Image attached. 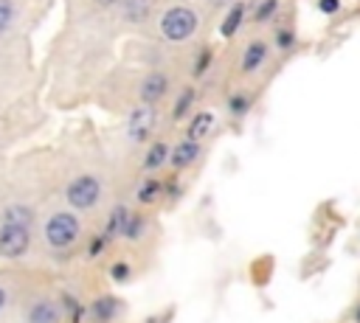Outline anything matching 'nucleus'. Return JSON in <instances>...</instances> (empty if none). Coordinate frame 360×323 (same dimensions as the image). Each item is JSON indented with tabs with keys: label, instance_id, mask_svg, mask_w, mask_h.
<instances>
[{
	"label": "nucleus",
	"instance_id": "nucleus-1",
	"mask_svg": "<svg viewBox=\"0 0 360 323\" xmlns=\"http://www.w3.org/2000/svg\"><path fill=\"white\" fill-rule=\"evenodd\" d=\"M194 28H197V14H194L191 8H186V6L169 8V11L163 14V20H160V31H163V37H166L169 42H183V39H188V37L194 34Z\"/></svg>",
	"mask_w": 360,
	"mask_h": 323
},
{
	"label": "nucleus",
	"instance_id": "nucleus-2",
	"mask_svg": "<svg viewBox=\"0 0 360 323\" xmlns=\"http://www.w3.org/2000/svg\"><path fill=\"white\" fill-rule=\"evenodd\" d=\"M45 236L53 247H70L79 236V219L73 213H53L45 225Z\"/></svg>",
	"mask_w": 360,
	"mask_h": 323
},
{
	"label": "nucleus",
	"instance_id": "nucleus-3",
	"mask_svg": "<svg viewBox=\"0 0 360 323\" xmlns=\"http://www.w3.org/2000/svg\"><path fill=\"white\" fill-rule=\"evenodd\" d=\"M101 197V185L93 174H82L68 185V202L73 208H93Z\"/></svg>",
	"mask_w": 360,
	"mask_h": 323
},
{
	"label": "nucleus",
	"instance_id": "nucleus-4",
	"mask_svg": "<svg viewBox=\"0 0 360 323\" xmlns=\"http://www.w3.org/2000/svg\"><path fill=\"white\" fill-rule=\"evenodd\" d=\"M28 250V228L22 225H3L0 228V256L17 258Z\"/></svg>",
	"mask_w": 360,
	"mask_h": 323
},
{
	"label": "nucleus",
	"instance_id": "nucleus-5",
	"mask_svg": "<svg viewBox=\"0 0 360 323\" xmlns=\"http://www.w3.org/2000/svg\"><path fill=\"white\" fill-rule=\"evenodd\" d=\"M152 126H155V110H152L149 104L135 107V112L129 115V135H132L135 140H143V138H149Z\"/></svg>",
	"mask_w": 360,
	"mask_h": 323
},
{
	"label": "nucleus",
	"instance_id": "nucleus-6",
	"mask_svg": "<svg viewBox=\"0 0 360 323\" xmlns=\"http://www.w3.org/2000/svg\"><path fill=\"white\" fill-rule=\"evenodd\" d=\"M166 87H169L166 76H163V73H152V76H146V81H143V87H141V98H143L146 104H155V101L163 98Z\"/></svg>",
	"mask_w": 360,
	"mask_h": 323
},
{
	"label": "nucleus",
	"instance_id": "nucleus-7",
	"mask_svg": "<svg viewBox=\"0 0 360 323\" xmlns=\"http://www.w3.org/2000/svg\"><path fill=\"white\" fill-rule=\"evenodd\" d=\"M197 154H200L197 140H183V143H177V146H174V152H172V163H174L177 169H186L188 163H194V160H197Z\"/></svg>",
	"mask_w": 360,
	"mask_h": 323
},
{
	"label": "nucleus",
	"instance_id": "nucleus-8",
	"mask_svg": "<svg viewBox=\"0 0 360 323\" xmlns=\"http://www.w3.org/2000/svg\"><path fill=\"white\" fill-rule=\"evenodd\" d=\"M124 17L132 20V22H143L149 17V8H152V0H124Z\"/></svg>",
	"mask_w": 360,
	"mask_h": 323
},
{
	"label": "nucleus",
	"instance_id": "nucleus-9",
	"mask_svg": "<svg viewBox=\"0 0 360 323\" xmlns=\"http://www.w3.org/2000/svg\"><path fill=\"white\" fill-rule=\"evenodd\" d=\"M264 56H267L264 42H250L248 51H245V56H242V70H256L264 62Z\"/></svg>",
	"mask_w": 360,
	"mask_h": 323
},
{
	"label": "nucleus",
	"instance_id": "nucleus-10",
	"mask_svg": "<svg viewBox=\"0 0 360 323\" xmlns=\"http://www.w3.org/2000/svg\"><path fill=\"white\" fill-rule=\"evenodd\" d=\"M211 126H214V115L211 112H197L188 124V140H200L202 135H208Z\"/></svg>",
	"mask_w": 360,
	"mask_h": 323
},
{
	"label": "nucleus",
	"instance_id": "nucleus-11",
	"mask_svg": "<svg viewBox=\"0 0 360 323\" xmlns=\"http://www.w3.org/2000/svg\"><path fill=\"white\" fill-rule=\"evenodd\" d=\"M31 219H34V213H31V208H25V205H11V208H6V213H3V225H22V228H28Z\"/></svg>",
	"mask_w": 360,
	"mask_h": 323
},
{
	"label": "nucleus",
	"instance_id": "nucleus-12",
	"mask_svg": "<svg viewBox=\"0 0 360 323\" xmlns=\"http://www.w3.org/2000/svg\"><path fill=\"white\" fill-rule=\"evenodd\" d=\"M242 17H245V6L242 3H236L228 14H225V22H222V37H233L236 34V28H239V22H242Z\"/></svg>",
	"mask_w": 360,
	"mask_h": 323
},
{
	"label": "nucleus",
	"instance_id": "nucleus-13",
	"mask_svg": "<svg viewBox=\"0 0 360 323\" xmlns=\"http://www.w3.org/2000/svg\"><path fill=\"white\" fill-rule=\"evenodd\" d=\"M127 216H129V211H127L124 205H115V208H112V213H110V219H107V239H112V236L121 233Z\"/></svg>",
	"mask_w": 360,
	"mask_h": 323
},
{
	"label": "nucleus",
	"instance_id": "nucleus-14",
	"mask_svg": "<svg viewBox=\"0 0 360 323\" xmlns=\"http://www.w3.org/2000/svg\"><path fill=\"white\" fill-rule=\"evenodd\" d=\"M28 323H56V309L51 303H37L28 315Z\"/></svg>",
	"mask_w": 360,
	"mask_h": 323
},
{
	"label": "nucleus",
	"instance_id": "nucleus-15",
	"mask_svg": "<svg viewBox=\"0 0 360 323\" xmlns=\"http://www.w3.org/2000/svg\"><path fill=\"white\" fill-rule=\"evenodd\" d=\"M121 233H124L127 239H138V236L143 233V216H141V213H129L127 222H124V228H121Z\"/></svg>",
	"mask_w": 360,
	"mask_h": 323
},
{
	"label": "nucleus",
	"instance_id": "nucleus-16",
	"mask_svg": "<svg viewBox=\"0 0 360 323\" xmlns=\"http://www.w3.org/2000/svg\"><path fill=\"white\" fill-rule=\"evenodd\" d=\"M112 312H115V301H112V298H101V301H96V303H93V317H96V320H101V323H104V320H110V317H112Z\"/></svg>",
	"mask_w": 360,
	"mask_h": 323
},
{
	"label": "nucleus",
	"instance_id": "nucleus-17",
	"mask_svg": "<svg viewBox=\"0 0 360 323\" xmlns=\"http://www.w3.org/2000/svg\"><path fill=\"white\" fill-rule=\"evenodd\" d=\"M166 157H169V146H166V143H155V146L149 149V154H146V169H158Z\"/></svg>",
	"mask_w": 360,
	"mask_h": 323
},
{
	"label": "nucleus",
	"instance_id": "nucleus-18",
	"mask_svg": "<svg viewBox=\"0 0 360 323\" xmlns=\"http://www.w3.org/2000/svg\"><path fill=\"white\" fill-rule=\"evenodd\" d=\"M160 197V183L158 180H146L143 185H141V191H138V199L141 202H155Z\"/></svg>",
	"mask_w": 360,
	"mask_h": 323
},
{
	"label": "nucleus",
	"instance_id": "nucleus-19",
	"mask_svg": "<svg viewBox=\"0 0 360 323\" xmlns=\"http://www.w3.org/2000/svg\"><path fill=\"white\" fill-rule=\"evenodd\" d=\"M191 98H194V90H183V95L177 98V104H174V112H172L177 121H180V118L188 112V107H191Z\"/></svg>",
	"mask_w": 360,
	"mask_h": 323
},
{
	"label": "nucleus",
	"instance_id": "nucleus-20",
	"mask_svg": "<svg viewBox=\"0 0 360 323\" xmlns=\"http://www.w3.org/2000/svg\"><path fill=\"white\" fill-rule=\"evenodd\" d=\"M11 20H14V6H11V0H0V31H6V28L11 25Z\"/></svg>",
	"mask_w": 360,
	"mask_h": 323
},
{
	"label": "nucleus",
	"instance_id": "nucleus-21",
	"mask_svg": "<svg viewBox=\"0 0 360 323\" xmlns=\"http://www.w3.org/2000/svg\"><path fill=\"white\" fill-rule=\"evenodd\" d=\"M276 8H278V3H276V0H264V3H262V6L256 8V20H259V22H264V20H270Z\"/></svg>",
	"mask_w": 360,
	"mask_h": 323
},
{
	"label": "nucleus",
	"instance_id": "nucleus-22",
	"mask_svg": "<svg viewBox=\"0 0 360 323\" xmlns=\"http://www.w3.org/2000/svg\"><path fill=\"white\" fill-rule=\"evenodd\" d=\"M231 112L233 115H242V112H248V98L245 95H231Z\"/></svg>",
	"mask_w": 360,
	"mask_h": 323
},
{
	"label": "nucleus",
	"instance_id": "nucleus-23",
	"mask_svg": "<svg viewBox=\"0 0 360 323\" xmlns=\"http://www.w3.org/2000/svg\"><path fill=\"white\" fill-rule=\"evenodd\" d=\"M208 65H211V51L205 48V51H200V53H197V65H194V73L200 76V73H202Z\"/></svg>",
	"mask_w": 360,
	"mask_h": 323
},
{
	"label": "nucleus",
	"instance_id": "nucleus-24",
	"mask_svg": "<svg viewBox=\"0 0 360 323\" xmlns=\"http://www.w3.org/2000/svg\"><path fill=\"white\" fill-rule=\"evenodd\" d=\"M110 275H112L115 281H124V278L129 275V264H127V261H115L112 270H110Z\"/></svg>",
	"mask_w": 360,
	"mask_h": 323
},
{
	"label": "nucleus",
	"instance_id": "nucleus-25",
	"mask_svg": "<svg viewBox=\"0 0 360 323\" xmlns=\"http://www.w3.org/2000/svg\"><path fill=\"white\" fill-rule=\"evenodd\" d=\"M292 42H295L292 31H278V34H276V45H278V48H290Z\"/></svg>",
	"mask_w": 360,
	"mask_h": 323
},
{
	"label": "nucleus",
	"instance_id": "nucleus-26",
	"mask_svg": "<svg viewBox=\"0 0 360 323\" xmlns=\"http://www.w3.org/2000/svg\"><path fill=\"white\" fill-rule=\"evenodd\" d=\"M318 8H321L323 14H335V11L340 8V0H318Z\"/></svg>",
	"mask_w": 360,
	"mask_h": 323
},
{
	"label": "nucleus",
	"instance_id": "nucleus-27",
	"mask_svg": "<svg viewBox=\"0 0 360 323\" xmlns=\"http://www.w3.org/2000/svg\"><path fill=\"white\" fill-rule=\"evenodd\" d=\"M104 242H107V236H98V239H93V247H90V256H96V253H101V247H104Z\"/></svg>",
	"mask_w": 360,
	"mask_h": 323
},
{
	"label": "nucleus",
	"instance_id": "nucleus-28",
	"mask_svg": "<svg viewBox=\"0 0 360 323\" xmlns=\"http://www.w3.org/2000/svg\"><path fill=\"white\" fill-rule=\"evenodd\" d=\"M3 303H6V289L0 286V309H3Z\"/></svg>",
	"mask_w": 360,
	"mask_h": 323
},
{
	"label": "nucleus",
	"instance_id": "nucleus-29",
	"mask_svg": "<svg viewBox=\"0 0 360 323\" xmlns=\"http://www.w3.org/2000/svg\"><path fill=\"white\" fill-rule=\"evenodd\" d=\"M354 320H357V323H360V306H357V309H354Z\"/></svg>",
	"mask_w": 360,
	"mask_h": 323
},
{
	"label": "nucleus",
	"instance_id": "nucleus-30",
	"mask_svg": "<svg viewBox=\"0 0 360 323\" xmlns=\"http://www.w3.org/2000/svg\"><path fill=\"white\" fill-rule=\"evenodd\" d=\"M96 3H101V6H110V3H115V0H96Z\"/></svg>",
	"mask_w": 360,
	"mask_h": 323
}]
</instances>
